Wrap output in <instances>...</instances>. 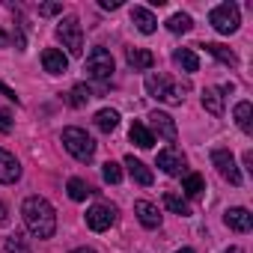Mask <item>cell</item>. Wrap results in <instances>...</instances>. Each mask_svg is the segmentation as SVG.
I'll return each instance as SVG.
<instances>
[{"label": "cell", "mask_w": 253, "mask_h": 253, "mask_svg": "<svg viewBox=\"0 0 253 253\" xmlns=\"http://www.w3.org/2000/svg\"><path fill=\"white\" fill-rule=\"evenodd\" d=\"M211 164L217 167V173H220V179H226L229 185H241V173H238V167H235V158H232V152L229 149H214L211 152Z\"/></svg>", "instance_id": "cell-8"}, {"label": "cell", "mask_w": 253, "mask_h": 253, "mask_svg": "<svg viewBox=\"0 0 253 253\" xmlns=\"http://www.w3.org/2000/svg\"><path fill=\"white\" fill-rule=\"evenodd\" d=\"M253 107H250V101H238L235 104V122H238V128L244 131V134H250L253 131Z\"/></svg>", "instance_id": "cell-23"}, {"label": "cell", "mask_w": 253, "mask_h": 253, "mask_svg": "<svg viewBox=\"0 0 253 253\" xmlns=\"http://www.w3.org/2000/svg\"><path fill=\"white\" fill-rule=\"evenodd\" d=\"M69 253H95L92 247H75V250H69Z\"/></svg>", "instance_id": "cell-35"}, {"label": "cell", "mask_w": 253, "mask_h": 253, "mask_svg": "<svg viewBox=\"0 0 253 253\" xmlns=\"http://www.w3.org/2000/svg\"><path fill=\"white\" fill-rule=\"evenodd\" d=\"M113 223H116V209H113V206L98 203V206H92V209L86 211V226H89L92 232H104V229H110Z\"/></svg>", "instance_id": "cell-9"}, {"label": "cell", "mask_w": 253, "mask_h": 253, "mask_svg": "<svg viewBox=\"0 0 253 253\" xmlns=\"http://www.w3.org/2000/svg\"><path fill=\"white\" fill-rule=\"evenodd\" d=\"M116 125H119V113H116V110L104 107V110H98V113H95V128H98V131L110 134V131L116 128Z\"/></svg>", "instance_id": "cell-22"}, {"label": "cell", "mask_w": 253, "mask_h": 253, "mask_svg": "<svg viewBox=\"0 0 253 253\" xmlns=\"http://www.w3.org/2000/svg\"><path fill=\"white\" fill-rule=\"evenodd\" d=\"M6 42H9V39H6V33H3V30H0V45H6Z\"/></svg>", "instance_id": "cell-37"}, {"label": "cell", "mask_w": 253, "mask_h": 253, "mask_svg": "<svg viewBox=\"0 0 253 253\" xmlns=\"http://www.w3.org/2000/svg\"><path fill=\"white\" fill-rule=\"evenodd\" d=\"M84 72L92 78V81H110L113 78V72H116V63H113V54L107 51V48H101V45H95L89 54H86V60H84Z\"/></svg>", "instance_id": "cell-4"}, {"label": "cell", "mask_w": 253, "mask_h": 253, "mask_svg": "<svg viewBox=\"0 0 253 253\" xmlns=\"http://www.w3.org/2000/svg\"><path fill=\"white\" fill-rule=\"evenodd\" d=\"M21 217H24V226L30 229V235H36V238H51L57 232V211L45 197H27L21 203Z\"/></svg>", "instance_id": "cell-1"}, {"label": "cell", "mask_w": 253, "mask_h": 253, "mask_svg": "<svg viewBox=\"0 0 253 253\" xmlns=\"http://www.w3.org/2000/svg\"><path fill=\"white\" fill-rule=\"evenodd\" d=\"M134 214H137V220H140L146 229H158V226H161V211H158V206L149 203V200H137V203H134Z\"/></svg>", "instance_id": "cell-13"}, {"label": "cell", "mask_w": 253, "mask_h": 253, "mask_svg": "<svg viewBox=\"0 0 253 253\" xmlns=\"http://www.w3.org/2000/svg\"><path fill=\"white\" fill-rule=\"evenodd\" d=\"M173 63H176L182 72H197V69H200V57H197L191 48H179V51H173Z\"/></svg>", "instance_id": "cell-20"}, {"label": "cell", "mask_w": 253, "mask_h": 253, "mask_svg": "<svg viewBox=\"0 0 253 253\" xmlns=\"http://www.w3.org/2000/svg\"><path fill=\"white\" fill-rule=\"evenodd\" d=\"M101 176H104L107 185H119V182H122V167H119L116 161H107V164L101 167Z\"/></svg>", "instance_id": "cell-30"}, {"label": "cell", "mask_w": 253, "mask_h": 253, "mask_svg": "<svg viewBox=\"0 0 253 253\" xmlns=\"http://www.w3.org/2000/svg\"><path fill=\"white\" fill-rule=\"evenodd\" d=\"M223 223H226L232 232H250V229H253V214H250L247 209L235 206V209H226V214H223Z\"/></svg>", "instance_id": "cell-12"}, {"label": "cell", "mask_w": 253, "mask_h": 253, "mask_svg": "<svg viewBox=\"0 0 253 253\" xmlns=\"http://www.w3.org/2000/svg\"><path fill=\"white\" fill-rule=\"evenodd\" d=\"M57 39L63 42L66 57H84V30L75 15H69L57 24Z\"/></svg>", "instance_id": "cell-5"}, {"label": "cell", "mask_w": 253, "mask_h": 253, "mask_svg": "<svg viewBox=\"0 0 253 253\" xmlns=\"http://www.w3.org/2000/svg\"><path fill=\"white\" fill-rule=\"evenodd\" d=\"M191 27H194V21H191V15H185V12H176V15L167 18V30H170V33H188Z\"/></svg>", "instance_id": "cell-27"}, {"label": "cell", "mask_w": 253, "mask_h": 253, "mask_svg": "<svg viewBox=\"0 0 253 253\" xmlns=\"http://www.w3.org/2000/svg\"><path fill=\"white\" fill-rule=\"evenodd\" d=\"M203 48H206L214 60H220L223 66H229V69H235V66H238V57H235V51H232V48H226V45H220V42H206Z\"/></svg>", "instance_id": "cell-18"}, {"label": "cell", "mask_w": 253, "mask_h": 253, "mask_svg": "<svg viewBox=\"0 0 253 253\" xmlns=\"http://www.w3.org/2000/svg\"><path fill=\"white\" fill-rule=\"evenodd\" d=\"M149 128H152V137L158 134V137H164L167 143H176V137H179L176 119H173L170 113H164V110H152V113H149Z\"/></svg>", "instance_id": "cell-7"}, {"label": "cell", "mask_w": 253, "mask_h": 253, "mask_svg": "<svg viewBox=\"0 0 253 253\" xmlns=\"http://www.w3.org/2000/svg\"><path fill=\"white\" fill-rule=\"evenodd\" d=\"M131 21H134V27H137L140 33H146V36L158 30V18H155L149 9H143V6H134V9H131Z\"/></svg>", "instance_id": "cell-17"}, {"label": "cell", "mask_w": 253, "mask_h": 253, "mask_svg": "<svg viewBox=\"0 0 253 253\" xmlns=\"http://www.w3.org/2000/svg\"><path fill=\"white\" fill-rule=\"evenodd\" d=\"M164 206H167L173 214H179V217H188V214H191L188 200H185V197H179V194H173V191H167V194H164Z\"/></svg>", "instance_id": "cell-25"}, {"label": "cell", "mask_w": 253, "mask_h": 253, "mask_svg": "<svg viewBox=\"0 0 253 253\" xmlns=\"http://www.w3.org/2000/svg\"><path fill=\"white\" fill-rule=\"evenodd\" d=\"M6 214H9V211H6V206H3V203H0V223H3V220H6Z\"/></svg>", "instance_id": "cell-36"}, {"label": "cell", "mask_w": 253, "mask_h": 253, "mask_svg": "<svg viewBox=\"0 0 253 253\" xmlns=\"http://www.w3.org/2000/svg\"><path fill=\"white\" fill-rule=\"evenodd\" d=\"M89 98H92V89H89L86 84H78V86H72V92H69V104H72V107H84Z\"/></svg>", "instance_id": "cell-28"}, {"label": "cell", "mask_w": 253, "mask_h": 253, "mask_svg": "<svg viewBox=\"0 0 253 253\" xmlns=\"http://www.w3.org/2000/svg\"><path fill=\"white\" fill-rule=\"evenodd\" d=\"M9 131H12V113L0 110V134H9Z\"/></svg>", "instance_id": "cell-31"}, {"label": "cell", "mask_w": 253, "mask_h": 253, "mask_svg": "<svg viewBox=\"0 0 253 253\" xmlns=\"http://www.w3.org/2000/svg\"><path fill=\"white\" fill-rule=\"evenodd\" d=\"M6 253H33L30 244H27V238H24V232H12L6 238Z\"/></svg>", "instance_id": "cell-29"}, {"label": "cell", "mask_w": 253, "mask_h": 253, "mask_svg": "<svg viewBox=\"0 0 253 253\" xmlns=\"http://www.w3.org/2000/svg\"><path fill=\"white\" fill-rule=\"evenodd\" d=\"M176 253H194V250H191V247H182V250H176Z\"/></svg>", "instance_id": "cell-39"}, {"label": "cell", "mask_w": 253, "mask_h": 253, "mask_svg": "<svg viewBox=\"0 0 253 253\" xmlns=\"http://www.w3.org/2000/svg\"><path fill=\"white\" fill-rule=\"evenodd\" d=\"M209 24H211L217 33L229 36V33L238 30V24H241V12H238L235 3H220V6H214V9L209 12Z\"/></svg>", "instance_id": "cell-6"}, {"label": "cell", "mask_w": 253, "mask_h": 253, "mask_svg": "<svg viewBox=\"0 0 253 253\" xmlns=\"http://www.w3.org/2000/svg\"><path fill=\"white\" fill-rule=\"evenodd\" d=\"M63 146H66V152L75 158V161H81V164H89L92 161V155H95V140L84 131V128H78V125H69V128H63Z\"/></svg>", "instance_id": "cell-2"}, {"label": "cell", "mask_w": 253, "mask_h": 253, "mask_svg": "<svg viewBox=\"0 0 253 253\" xmlns=\"http://www.w3.org/2000/svg\"><path fill=\"white\" fill-rule=\"evenodd\" d=\"M128 137H131V143H134V146H140V149H149V146L155 143L152 131L146 128L143 122H131V128H128Z\"/></svg>", "instance_id": "cell-19"}, {"label": "cell", "mask_w": 253, "mask_h": 253, "mask_svg": "<svg viewBox=\"0 0 253 253\" xmlns=\"http://www.w3.org/2000/svg\"><path fill=\"white\" fill-rule=\"evenodd\" d=\"M146 92L152 98L164 101V104H182V98H185V89L179 84H173L164 72H149L146 75Z\"/></svg>", "instance_id": "cell-3"}, {"label": "cell", "mask_w": 253, "mask_h": 253, "mask_svg": "<svg viewBox=\"0 0 253 253\" xmlns=\"http://www.w3.org/2000/svg\"><path fill=\"white\" fill-rule=\"evenodd\" d=\"M203 107H206L211 116H220V113H223V95H220V89L206 86V89H203Z\"/></svg>", "instance_id": "cell-21"}, {"label": "cell", "mask_w": 253, "mask_h": 253, "mask_svg": "<svg viewBox=\"0 0 253 253\" xmlns=\"http://www.w3.org/2000/svg\"><path fill=\"white\" fill-rule=\"evenodd\" d=\"M98 6H101V9H119L122 0H98Z\"/></svg>", "instance_id": "cell-33"}, {"label": "cell", "mask_w": 253, "mask_h": 253, "mask_svg": "<svg viewBox=\"0 0 253 253\" xmlns=\"http://www.w3.org/2000/svg\"><path fill=\"white\" fill-rule=\"evenodd\" d=\"M182 191H185V197H203V191H206V179L200 176V173H188L185 176V182H182Z\"/></svg>", "instance_id": "cell-24"}, {"label": "cell", "mask_w": 253, "mask_h": 253, "mask_svg": "<svg viewBox=\"0 0 253 253\" xmlns=\"http://www.w3.org/2000/svg\"><path fill=\"white\" fill-rule=\"evenodd\" d=\"M57 12H63L60 3H42V6H39V15H57Z\"/></svg>", "instance_id": "cell-32"}, {"label": "cell", "mask_w": 253, "mask_h": 253, "mask_svg": "<svg viewBox=\"0 0 253 253\" xmlns=\"http://www.w3.org/2000/svg\"><path fill=\"white\" fill-rule=\"evenodd\" d=\"M66 191H69V197L75 200V203H84L89 194H92V188L84 182V179H69V185H66Z\"/></svg>", "instance_id": "cell-26"}, {"label": "cell", "mask_w": 253, "mask_h": 253, "mask_svg": "<svg viewBox=\"0 0 253 253\" xmlns=\"http://www.w3.org/2000/svg\"><path fill=\"white\" fill-rule=\"evenodd\" d=\"M125 60H128V66L134 72H146V69L155 66V54L146 51V48H128V51H125Z\"/></svg>", "instance_id": "cell-15"}, {"label": "cell", "mask_w": 253, "mask_h": 253, "mask_svg": "<svg viewBox=\"0 0 253 253\" xmlns=\"http://www.w3.org/2000/svg\"><path fill=\"white\" fill-rule=\"evenodd\" d=\"M21 179V164L12 152L0 149V185H15Z\"/></svg>", "instance_id": "cell-11"}, {"label": "cell", "mask_w": 253, "mask_h": 253, "mask_svg": "<svg viewBox=\"0 0 253 253\" xmlns=\"http://www.w3.org/2000/svg\"><path fill=\"white\" fill-rule=\"evenodd\" d=\"M0 92H3L6 98H12V101H18V95H15V89H9L6 84H0Z\"/></svg>", "instance_id": "cell-34"}, {"label": "cell", "mask_w": 253, "mask_h": 253, "mask_svg": "<svg viewBox=\"0 0 253 253\" xmlns=\"http://www.w3.org/2000/svg\"><path fill=\"white\" fill-rule=\"evenodd\" d=\"M42 66H45L48 75H66L69 57H66L60 48H45V51H42Z\"/></svg>", "instance_id": "cell-14"}, {"label": "cell", "mask_w": 253, "mask_h": 253, "mask_svg": "<svg viewBox=\"0 0 253 253\" xmlns=\"http://www.w3.org/2000/svg\"><path fill=\"white\" fill-rule=\"evenodd\" d=\"M223 253H241V247H229V250H223Z\"/></svg>", "instance_id": "cell-38"}, {"label": "cell", "mask_w": 253, "mask_h": 253, "mask_svg": "<svg viewBox=\"0 0 253 253\" xmlns=\"http://www.w3.org/2000/svg\"><path fill=\"white\" fill-rule=\"evenodd\" d=\"M155 164H158V170L167 173V176H182V173H185V155H182L176 146L161 149L158 158H155Z\"/></svg>", "instance_id": "cell-10"}, {"label": "cell", "mask_w": 253, "mask_h": 253, "mask_svg": "<svg viewBox=\"0 0 253 253\" xmlns=\"http://www.w3.org/2000/svg\"><path fill=\"white\" fill-rule=\"evenodd\" d=\"M125 167H128V173H131V179L137 182V185H143V188H149L152 182H155V176H152V170L143 164V161H137L134 155H128L125 158Z\"/></svg>", "instance_id": "cell-16"}]
</instances>
